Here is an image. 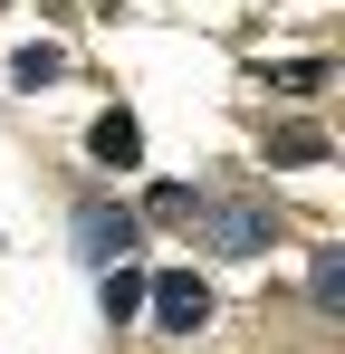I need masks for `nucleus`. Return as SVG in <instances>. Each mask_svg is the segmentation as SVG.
<instances>
[{
	"mask_svg": "<svg viewBox=\"0 0 345 354\" xmlns=\"http://www.w3.org/2000/svg\"><path fill=\"white\" fill-rule=\"evenodd\" d=\"M144 306H154V326H172V335H192V326L211 316V288H202L192 268H172V278H144Z\"/></svg>",
	"mask_w": 345,
	"mask_h": 354,
	"instance_id": "f257e3e1",
	"label": "nucleus"
},
{
	"mask_svg": "<svg viewBox=\"0 0 345 354\" xmlns=\"http://www.w3.org/2000/svg\"><path fill=\"white\" fill-rule=\"evenodd\" d=\"M211 249L221 259H259L269 249V211L259 201H211Z\"/></svg>",
	"mask_w": 345,
	"mask_h": 354,
	"instance_id": "f03ea898",
	"label": "nucleus"
},
{
	"mask_svg": "<svg viewBox=\"0 0 345 354\" xmlns=\"http://www.w3.org/2000/svg\"><path fill=\"white\" fill-rule=\"evenodd\" d=\"M77 239H87V259H96V268H125V249H134V211L87 201V211H77Z\"/></svg>",
	"mask_w": 345,
	"mask_h": 354,
	"instance_id": "7ed1b4c3",
	"label": "nucleus"
},
{
	"mask_svg": "<svg viewBox=\"0 0 345 354\" xmlns=\"http://www.w3.org/2000/svg\"><path fill=\"white\" fill-rule=\"evenodd\" d=\"M87 144H96V163H134V153H144L134 115H96V134H87Z\"/></svg>",
	"mask_w": 345,
	"mask_h": 354,
	"instance_id": "20e7f679",
	"label": "nucleus"
},
{
	"mask_svg": "<svg viewBox=\"0 0 345 354\" xmlns=\"http://www.w3.org/2000/svg\"><path fill=\"white\" fill-rule=\"evenodd\" d=\"M269 153H278V163H317V153H326V134H317V124H288Z\"/></svg>",
	"mask_w": 345,
	"mask_h": 354,
	"instance_id": "39448f33",
	"label": "nucleus"
},
{
	"mask_svg": "<svg viewBox=\"0 0 345 354\" xmlns=\"http://www.w3.org/2000/svg\"><path fill=\"white\" fill-rule=\"evenodd\" d=\"M307 288H317V306H336V297H345V259H336V249H317V268H307Z\"/></svg>",
	"mask_w": 345,
	"mask_h": 354,
	"instance_id": "423d86ee",
	"label": "nucleus"
},
{
	"mask_svg": "<svg viewBox=\"0 0 345 354\" xmlns=\"http://www.w3.org/2000/svg\"><path fill=\"white\" fill-rule=\"evenodd\" d=\"M134 306H144V278L134 268H106V316H134Z\"/></svg>",
	"mask_w": 345,
	"mask_h": 354,
	"instance_id": "0eeeda50",
	"label": "nucleus"
},
{
	"mask_svg": "<svg viewBox=\"0 0 345 354\" xmlns=\"http://www.w3.org/2000/svg\"><path fill=\"white\" fill-rule=\"evenodd\" d=\"M10 77H19V86H48V77H57V48H19Z\"/></svg>",
	"mask_w": 345,
	"mask_h": 354,
	"instance_id": "6e6552de",
	"label": "nucleus"
},
{
	"mask_svg": "<svg viewBox=\"0 0 345 354\" xmlns=\"http://www.w3.org/2000/svg\"><path fill=\"white\" fill-rule=\"evenodd\" d=\"M192 211H202V201H192L182 182H154V221H192Z\"/></svg>",
	"mask_w": 345,
	"mask_h": 354,
	"instance_id": "1a4fd4ad",
	"label": "nucleus"
}]
</instances>
